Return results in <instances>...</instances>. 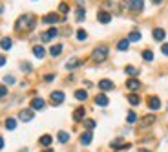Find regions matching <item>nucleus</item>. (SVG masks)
<instances>
[{
  "instance_id": "25",
  "label": "nucleus",
  "mask_w": 168,
  "mask_h": 152,
  "mask_svg": "<svg viewBox=\"0 0 168 152\" xmlns=\"http://www.w3.org/2000/svg\"><path fill=\"white\" fill-rule=\"evenodd\" d=\"M0 48H2V50H9V48H11V39H7V37L2 39V40H0Z\"/></svg>"
},
{
  "instance_id": "35",
  "label": "nucleus",
  "mask_w": 168,
  "mask_h": 152,
  "mask_svg": "<svg viewBox=\"0 0 168 152\" xmlns=\"http://www.w3.org/2000/svg\"><path fill=\"white\" fill-rule=\"evenodd\" d=\"M4 83L13 84V83H15V77H13V75H5V77H4Z\"/></svg>"
},
{
  "instance_id": "44",
  "label": "nucleus",
  "mask_w": 168,
  "mask_h": 152,
  "mask_svg": "<svg viewBox=\"0 0 168 152\" xmlns=\"http://www.w3.org/2000/svg\"><path fill=\"white\" fill-rule=\"evenodd\" d=\"M44 152H53V150H51V149H46V150H44Z\"/></svg>"
},
{
  "instance_id": "27",
  "label": "nucleus",
  "mask_w": 168,
  "mask_h": 152,
  "mask_svg": "<svg viewBox=\"0 0 168 152\" xmlns=\"http://www.w3.org/2000/svg\"><path fill=\"white\" fill-rule=\"evenodd\" d=\"M154 121H155V116H152V114H150V116H146V117L143 119V123H141V125H143V127H148V125H152Z\"/></svg>"
},
{
  "instance_id": "36",
  "label": "nucleus",
  "mask_w": 168,
  "mask_h": 152,
  "mask_svg": "<svg viewBox=\"0 0 168 152\" xmlns=\"http://www.w3.org/2000/svg\"><path fill=\"white\" fill-rule=\"evenodd\" d=\"M84 125H86V128H93V127H95V121H93V119H86Z\"/></svg>"
},
{
  "instance_id": "33",
  "label": "nucleus",
  "mask_w": 168,
  "mask_h": 152,
  "mask_svg": "<svg viewBox=\"0 0 168 152\" xmlns=\"http://www.w3.org/2000/svg\"><path fill=\"white\" fill-rule=\"evenodd\" d=\"M84 18V7H77V20Z\"/></svg>"
},
{
  "instance_id": "26",
  "label": "nucleus",
  "mask_w": 168,
  "mask_h": 152,
  "mask_svg": "<svg viewBox=\"0 0 168 152\" xmlns=\"http://www.w3.org/2000/svg\"><path fill=\"white\" fill-rule=\"evenodd\" d=\"M75 97H77L79 101H86L88 94H86V90H77V92H75Z\"/></svg>"
},
{
  "instance_id": "30",
  "label": "nucleus",
  "mask_w": 168,
  "mask_h": 152,
  "mask_svg": "<svg viewBox=\"0 0 168 152\" xmlns=\"http://www.w3.org/2000/svg\"><path fill=\"white\" fill-rule=\"evenodd\" d=\"M126 121H128V123H135V121H137V116H135V112H128V116H126Z\"/></svg>"
},
{
  "instance_id": "20",
  "label": "nucleus",
  "mask_w": 168,
  "mask_h": 152,
  "mask_svg": "<svg viewBox=\"0 0 168 152\" xmlns=\"http://www.w3.org/2000/svg\"><path fill=\"white\" fill-rule=\"evenodd\" d=\"M51 141H53V139H51V136H49V134H46V136H42V138L38 139V143H40L42 147H49V145H51Z\"/></svg>"
},
{
  "instance_id": "10",
  "label": "nucleus",
  "mask_w": 168,
  "mask_h": 152,
  "mask_svg": "<svg viewBox=\"0 0 168 152\" xmlns=\"http://www.w3.org/2000/svg\"><path fill=\"white\" fill-rule=\"evenodd\" d=\"M148 106H150V110H159V108H161V101H159L157 97H150Z\"/></svg>"
},
{
  "instance_id": "34",
  "label": "nucleus",
  "mask_w": 168,
  "mask_h": 152,
  "mask_svg": "<svg viewBox=\"0 0 168 152\" xmlns=\"http://www.w3.org/2000/svg\"><path fill=\"white\" fill-rule=\"evenodd\" d=\"M77 39H79V40H84V39H86V31H84V29H79V31H77Z\"/></svg>"
},
{
  "instance_id": "8",
  "label": "nucleus",
  "mask_w": 168,
  "mask_h": 152,
  "mask_svg": "<svg viewBox=\"0 0 168 152\" xmlns=\"http://www.w3.org/2000/svg\"><path fill=\"white\" fill-rule=\"evenodd\" d=\"M40 108H44V99L35 97V99L31 101V110H40Z\"/></svg>"
},
{
  "instance_id": "39",
  "label": "nucleus",
  "mask_w": 168,
  "mask_h": 152,
  "mask_svg": "<svg viewBox=\"0 0 168 152\" xmlns=\"http://www.w3.org/2000/svg\"><path fill=\"white\" fill-rule=\"evenodd\" d=\"M161 51H163L165 55H168V44H163V46H161Z\"/></svg>"
},
{
  "instance_id": "11",
  "label": "nucleus",
  "mask_w": 168,
  "mask_h": 152,
  "mask_svg": "<svg viewBox=\"0 0 168 152\" xmlns=\"http://www.w3.org/2000/svg\"><path fill=\"white\" fill-rule=\"evenodd\" d=\"M55 22H59V15L49 13V15H46V17H44V24H55Z\"/></svg>"
},
{
  "instance_id": "37",
  "label": "nucleus",
  "mask_w": 168,
  "mask_h": 152,
  "mask_svg": "<svg viewBox=\"0 0 168 152\" xmlns=\"http://www.w3.org/2000/svg\"><path fill=\"white\" fill-rule=\"evenodd\" d=\"M5 95H7V88L0 84V97H5Z\"/></svg>"
},
{
  "instance_id": "3",
  "label": "nucleus",
  "mask_w": 168,
  "mask_h": 152,
  "mask_svg": "<svg viewBox=\"0 0 168 152\" xmlns=\"http://www.w3.org/2000/svg\"><path fill=\"white\" fill-rule=\"evenodd\" d=\"M57 33H59V31H57V28H49L48 31H44V33H42V37H40V39H42L44 42H48V40H51Z\"/></svg>"
},
{
  "instance_id": "12",
  "label": "nucleus",
  "mask_w": 168,
  "mask_h": 152,
  "mask_svg": "<svg viewBox=\"0 0 168 152\" xmlns=\"http://www.w3.org/2000/svg\"><path fill=\"white\" fill-rule=\"evenodd\" d=\"M126 86H128V90H139V88H141V83H139L137 79H128Z\"/></svg>"
},
{
  "instance_id": "1",
  "label": "nucleus",
  "mask_w": 168,
  "mask_h": 152,
  "mask_svg": "<svg viewBox=\"0 0 168 152\" xmlns=\"http://www.w3.org/2000/svg\"><path fill=\"white\" fill-rule=\"evenodd\" d=\"M35 26V17L33 15H22L18 20H16V29L22 31V29H31Z\"/></svg>"
},
{
  "instance_id": "16",
  "label": "nucleus",
  "mask_w": 168,
  "mask_h": 152,
  "mask_svg": "<svg viewBox=\"0 0 168 152\" xmlns=\"http://www.w3.org/2000/svg\"><path fill=\"white\" fill-rule=\"evenodd\" d=\"M91 138H93V136H91V132L88 130V132H84V134L80 136V143H82V145H90V143H91Z\"/></svg>"
},
{
  "instance_id": "31",
  "label": "nucleus",
  "mask_w": 168,
  "mask_h": 152,
  "mask_svg": "<svg viewBox=\"0 0 168 152\" xmlns=\"http://www.w3.org/2000/svg\"><path fill=\"white\" fill-rule=\"evenodd\" d=\"M59 11H60V13H64V15H66V13H68V11H70V6H68V4H66V2H62V4H60V6H59Z\"/></svg>"
},
{
  "instance_id": "18",
  "label": "nucleus",
  "mask_w": 168,
  "mask_h": 152,
  "mask_svg": "<svg viewBox=\"0 0 168 152\" xmlns=\"http://www.w3.org/2000/svg\"><path fill=\"white\" fill-rule=\"evenodd\" d=\"M33 53H35L38 59H42V57L46 55V50H44V46H38V44H37V46L33 48Z\"/></svg>"
},
{
  "instance_id": "22",
  "label": "nucleus",
  "mask_w": 168,
  "mask_h": 152,
  "mask_svg": "<svg viewBox=\"0 0 168 152\" xmlns=\"http://www.w3.org/2000/svg\"><path fill=\"white\" fill-rule=\"evenodd\" d=\"M128 40H130V42H139V40H141V33H139V31H132V33L128 35Z\"/></svg>"
},
{
  "instance_id": "5",
  "label": "nucleus",
  "mask_w": 168,
  "mask_h": 152,
  "mask_svg": "<svg viewBox=\"0 0 168 152\" xmlns=\"http://www.w3.org/2000/svg\"><path fill=\"white\" fill-rule=\"evenodd\" d=\"M97 20H99V22H102V24H108V22L112 20V15H110L108 11H99V15H97Z\"/></svg>"
},
{
  "instance_id": "9",
  "label": "nucleus",
  "mask_w": 168,
  "mask_h": 152,
  "mask_svg": "<svg viewBox=\"0 0 168 152\" xmlns=\"http://www.w3.org/2000/svg\"><path fill=\"white\" fill-rule=\"evenodd\" d=\"M80 64H82L80 59H70V61L66 62V70H73V68H77V66H80Z\"/></svg>"
},
{
  "instance_id": "21",
  "label": "nucleus",
  "mask_w": 168,
  "mask_h": 152,
  "mask_svg": "<svg viewBox=\"0 0 168 152\" xmlns=\"http://www.w3.org/2000/svg\"><path fill=\"white\" fill-rule=\"evenodd\" d=\"M128 46H130V40H128V39H123V40L117 42V50H121V51L128 50Z\"/></svg>"
},
{
  "instance_id": "32",
  "label": "nucleus",
  "mask_w": 168,
  "mask_h": 152,
  "mask_svg": "<svg viewBox=\"0 0 168 152\" xmlns=\"http://www.w3.org/2000/svg\"><path fill=\"white\" fill-rule=\"evenodd\" d=\"M126 73H128V75H137V73H139V70H137V68H134V66H126Z\"/></svg>"
},
{
  "instance_id": "41",
  "label": "nucleus",
  "mask_w": 168,
  "mask_h": 152,
  "mask_svg": "<svg viewBox=\"0 0 168 152\" xmlns=\"http://www.w3.org/2000/svg\"><path fill=\"white\" fill-rule=\"evenodd\" d=\"M5 64V57L4 55H0V66H4Z\"/></svg>"
},
{
  "instance_id": "14",
  "label": "nucleus",
  "mask_w": 168,
  "mask_h": 152,
  "mask_svg": "<svg viewBox=\"0 0 168 152\" xmlns=\"http://www.w3.org/2000/svg\"><path fill=\"white\" fill-rule=\"evenodd\" d=\"M84 114H86V110L80 106V108H77V110L73 112V119H75V121H82V119H84Z\"/></svg>"
},
{
  "instance_id": "2",
  "label": "nucleus",
  "mask_w": 168,
  "mask_h": 152,
  "mask_svg": "<svg viewBox=\"0 0 168 152\" xmlns=\"http://www.w3.org/2000/svg\"><path fill=\"white\" fill-rule=\"evenodd\" d=\"M106 57H108V46H97L91 53V59L95 62H102V61H106Z\"/></svg>"
},
{
  "instance_id": "24",
  "label": "nucleus",
  "mask_w": 168,
  "mask_h": 152,
  "mask_svg": "<svg viewBox=\"0 0 168 152\" xmlns=\"http://www.w3.org/2000/svg\"><path fill=\"white\" fill-rule=\"evenodd\" d=\"M57 138H59V141H60V143H68V141H70V134H68V132H62V130L59 132V136H57Z\"/></svg>"
},
{
  "instance_id": "43",
  "label": "nucleus",
  "mask_w": 168,
  "mask_h": 152,
  "mask_svg": "<svg viewBox=\"0 0 168 152\" xmlns=\"http://www.w3.org/2000/svg\"><path fill=\"white\" fill-rule=\"evenodd\" d=\"M152 2H154V4H161L163 0H152Z\"/></svg>"
},
{
  "instance_id": "23",
  "label": "nucleus",
  "mask_w": 168,
  "mask_h": 152,
  "mask_svg": "<svg viewBox=\"0 0 168 152\" xmlns=\"http://www.w3.org/2000/svg\"><path fill=\"white\" fill-rule=\"evenodd\" d=\"M60 51H62V44H55V46H51V50H49V53H51L53 57H57Z\"/></svg>"
},
{
  "instance_id": "29",
  "label": "nucleus",
  "mask_w": 168,
  "mask_h": 152,
  "mask_svg": "<svg viewBox=\"0 0 168 152\" xmlns=\"http://www.w3.org/2000/svg\"><path fill=\"white\" fill-rule=\"evenodd\" d=\"M128 101H130V105H134V106L141 103V99H139V95H135V94H132V95L128 97Z\"/></svg>"
},
{
  "instance_id": "42",
  "label": "nucleus",
  "mask_w": 168,
  "mask_h": 152,
  "mask_svg": "<svg viewBox=\"0 0 168 152\" xmlns=\"http://www.w3.org/2000/svg\"><path fill=\"white\" fill-rule=\"evenodd\" d=\"M0 149H4V138H0Z\"/></svg>"
},
{
  "instance_id": "40",
  "label": "nucleus",
  "mask_w": 168,
  "mask_h": 152,
  "mask_svg": "<svg viewBox=\"0 0 168 152\" xmlns=\"http://www.w3.org/2000/svg\"><path fill=\"white\" fill-rule=\"evenodd\" d=\"M53 79H55V75H51V73H49V75H46V77H44V81H53Z\"/></svg>"
},
{
  "instance_id": "15",
  "label": "nucleus",
  "mask_w": 168,
  "mask_h": 152,
  "mask_svg": "<svg viewBox=\"0 0 168 152\" xmlns=\"http://www.w3.org/2000/svg\"><path fill=\"white\" fill-rule=\"evenodd\" d=\"M130 9L132 11H141L143 9V0H130Z\"/></svg>"
},
{
  "instance_id": "38",
  "label": "nucleus",
  "mask_w": 168,
  "mask_h": 152,
  "mask_svg": "<svg viewBox=\"0 0 168 152\" xmlns=\"http://www.w3.org/2000/svg\"><path fill=\"white\" fill-rule=\"evenodd\" d=\"M22 70H24V72H29V70H31V64H27V62H22Z\"/></svg>"
},
{
  "instance_id": "19",
  "label": "nucleus",
  "mask_w": 168,
  "mask_h": 152,
  "mask_svg": "<svg viewBox=\"0 0 168 152\" xmlns=\"http://www.w3.org/2000/svg\"><path fill=\"white\" fill-rule=\"evenodd\" d=\"M5 128L7 130H15L16 128V119L15 117H7L5 119Z\"/></svg>"
},
{
  "instance_id": "17",
  "label": "nucleus",
  "mask_w": 168,
  "mask_h": 152,
  "mask_svg": "<svg viewBox=\"0 0 168 152\" xmlns=\"http://www.w3.org/2000/svg\"><path fill=\"white\" fill-rule=\"evenodd\" d=\"M165 35H166L165 29H161V28H155V29H154V39H155V40H163Z\"/></svg>"
},
{
  "instance_id": "45",
  "label": "nucleus",
  "mask_w": 168,
  "mask_h": 152,
  "mask_svg": "<svg viewBox=\"0 0 168 152\" xmlns=\"http://www.w3.org/2000/svg\"><path fill=\"white\" fill-rule=\"evenodd\" d=\"M2 9H4V7H2V6H0V13H2Z\"/></svg>"
},
{
  "instance_id": "13",
  "label": "nucleus",
  "mask_w": 168,
  "mask_h": 152,
  "mask_svg": "<svg viewBox=\"0 0 168 152\" xmlns=\"http://www.w3.org/2000/svg\"><path fill=\"white\" fill-rule=\"evenodd\" d=\"M99 88H101V90H112V88H113V83H112L110 79H102V81L99 83Z\"/></svg>"
},
{
  "instance_id": "4",
  "label": "nucleus",
  "mask_w": 168,
  "mask_h": 152,
  "mask_svg": "<svg viewBox=\"0 0 168 152\" xmlns=\"http://www.w3.org/2000/svg\"><path fill=\"white\" fill-rule=\"evenodd\" d=\"M33 117H35L33 110H22V112L18 114V119H20V121H26V123H27V121H31Z\"/></svg>"
},
{
  "instance_id": "6",
  "label": "nucleus",
  "mask_w": 168,
  "mask_h": 152,
  "mask_svg": "<svg viewBox=\"0 0 168 152\" xmlns=\"http://www.w3.org/2000/svg\"><path fill=\"white\" fill-rule=\"evenodd\" d=\"M51 101H53V105H60L62 101H64V92H53L51 94Z\"/></svg>"
},
{
  "instance_id": "7",
  "label": "nucleus",
  "mask_w": 168,
  "mask_h": 152,
  "mask_svg": "<svg viewBox=\"0 0 168 152\" xmlns=\"http://www.w3.org/2000/svg\"><path fill=\"white\" fill-rule=\"evenodd\" d=\"M110 103V99L104 95V94H99L97 97H95V105H99V106H106Z\"/></svg>"
},
{
  "instance_id": "28",
  "label": "nucleus",
  "mask_w": 168,
  "mask_h": 152,
  "mask_svg": "<svg viewBox=\"0 0 168 152\" xmlns=\"http://www.w3.org/2000/svg\"><path fill=\"white\" fill-rule=\"evenodd\" d=\"M143 59H145V61H154V51L145 50V51H143Z\"/></svg>"
}]
</instances>
